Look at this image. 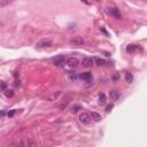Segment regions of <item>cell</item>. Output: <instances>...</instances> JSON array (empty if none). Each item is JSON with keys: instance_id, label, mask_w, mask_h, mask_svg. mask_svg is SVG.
I'll use <instances>...</instances> for the list:
<instances>
[{"instance_id": "6da1fadb", "label": "cell", "mask_w": 147, "mask_h": 147, "mask_svg": "<svg viewBox=\"0 0 147 147\" xmlns=\"http://www.w3.org/2000/svg\"><path fill=\"white\" fill-rule=\"evenodd\" d=\"M49 46H52V42L49 39H43L38 42L36 44V47L37 48H44V47H49Z\"/></svg>"}, {"instance_id": "7a4b0ae2", "label": "cell", "mask_w": 147, "mask_h": 147, "mask_svg": "<svg viewBox=\"0 0 147 147\" xmlns=\"http://www.w3.org/2000/svg\"><path fill=\"white\" fill-rule=\"evenodd\" d=\"M91 116H90V114H87V113H82V114L79 115V121L82 122L83 124H89L90 122H91Z\"/></svg>"}, {"instance_id": "3957f363", "label": "cell", "mask_w": 147, "mask_h": 147, "mask_svg": "<svg viewBox=\"0 0 147 147\" xmlns=\"http://www.w3.org/2000/svg\"><path fill=\"white\" fill-rule=\"evenodd\" d=\"M70 44H73V45H75V46L83 45V44H84V39H83V37H80V36L74 37V38L70 40Z\"/></svg>"}, {"instance_id": "277c9868", "label": "cell", "mask_w": 147, "mask_h": 147, "mask_svg": "<svg viewBox=\"0 0 147 147\" xmlns=\"http://www.w3.org/2000/svg\"><path fill=\"white\" fill-rule=\"evenodd\" d=\"M93 63H94V59H92V58H84L83 61H82V64L86 68L92 67Z\"/></svg>"}, {"instance_id": "5b68a950", "label": "cell", "mask_w": 147, "mask_h": 147, "mask_svg": "<svg viewBox=\"0 0 147 147\" xmlns=\"http://www.w3.org/2000/svg\"><path fill=\"white\" fill-rule=\"evenodd\" d=\"M65 61H67V60H65V58H64V56H62V55L58 56V58H55L54 60H53V62H54L55 65H62V64H64Z\"/></svg>"}, {"instance_id": "8992f818", "label": "cell", "mask_w": 147, "mask_h": 147, "mask_svg": "<svg viewBox=\"0 0 147 147\" xmlns=\"http://www.w3.org/2000/svg\"><path fill=\"white\" fill-rule=\"evenodd\" d=\"M67 64L69 65V67H71V68L77 67L78 65V60L76 58H69V59H67Z\"/></svg>"}, {"instance_id": "52a82bcc", "label": "cell", "mask_w": 147, "mask_h": 147, "mask_svg": "<svg viewBox=\"0 0 147 147\" xmlns=\"http://www.w3.org/2000/svg\"><path fill=\"white\" fill-rule=\"evenodd\" d=\"M90 116H91V118L94 122L101 121V115H100L99 113H97V111H91V113H90Z\"/></svg>"}, {"instance_id": "ba28073f", "label": "cell", "mask_w": 147, "mask_h": 147, "mask_svg": "<svg viewBox=\"0 0 147 147\" xmlns=\"http://www.w3.org/2000/svg\"><path fill=\"white\" fill-rule=\"evenodd\" d=\"M109 14L113 15V16H115L116 18H121V13H120V11L116 8H110L109 9Z\"/></svg>"}, {"instance_id": "9c48e42d", "label": "cell", "mask_w": 147, "mask_h": 147, "mask_svg": "<svg viewBox=\"0 0 147 147\" xmlns=\"http://www.w3.org/2000/svg\"><path fill=\"white\" fill-rule=\"evenodd\" d=\"M109 97H110L111 100H116L118 97H120V92L117 90H113V91L109 92Z\"/></svg>"}, {"instance_id": "30bf717a", "label": "cell", "mask_w": 147, "mask_h": 147, "mask_svg": "<svg viewBox=\"0 0 147 147\" xmlns=\"http://www.w3.org/2000/svg\"><path fill=\"white\" fill-rule=\"evenodd\" d=\"M82 79H84V80H90L92 78V74L91 73H84V74H82L79 76Z\"/></svg>"}, {"instance_id": "8fae6325", "label": "cell", "mask_w": 147, "mask_h": 147, "mask_svg": "<svg viewBox=\"0 0 147 147\" xmlns=\"http://www.w3.org/2000/svg\"><path fill=\"white\" fill-rule=\"evenodd\" d=\"M125 80H126V83H132L133 82V76H132V74H130V73H126L125 74Z\"/></svg>"}, {"instance_id": "7c38bea8", "label": "cell", "mask_w": 147, "mask_h": 147, "mask_svg": "<svg viewBox=\"0 0 147 147\" xmlns=\"http://www.w3.org/2000/svg\"><path fill=\"white\" fill-rule=\"evenodd\" d=\"M137 48H138V46H137V45H133V44H132V45H129V46H128V47H126V51L129 52V53H133Z\"/></svg>"}, {"instance_id": "4fadbf2b", "label": "cell", "mask_w": 147, "mask_h": 147, "mask_svg": "<svg viewBox=\"0 0 147 147\" xmlns=\"http://www.w3.org/2000/svg\"><path fill=\"white\" fill-rule=\"evenodd\" d=\"M94 61L97 62V64H98V65H104V64H106V61L104 60V59L95 58V59H94Z\"/></svg>"}, {"instance_id": "5bb4252c", "label": "cell", "mask_w": 147, "mask_h": 147, "mask_svg": "<svg viewBox=\"0 0 147 147\" xmlns=\"http://www.w3.org/2000/svg\"><path fill=\"white\" fill-rule=\"evenodd\" d=\"M5 95L7 97V98H12V97L14 95V91H13V90H6V91H5Z\"/></svg>"}, {"instance_id": "9a60e30c", "label": "cell", "mask_w": 147, "mask_h": 147, "mask_svg": "<svg viewBox=\"0 0 147 147\" xmlns=\"http://www.w3.org/2000/svg\"><path fill=\"white\" fill-rule=\"evenodd\" d=\"M106 102V97H105V94H100L99 95V104L100 105H104Z\"/></svg>"}, {"instance_id": "2e32d148", "label": "cell", "mask_w": 147, "mask_h": 147, "mask_svg": "<svg viewBox=\"0 0 147 147\" xmlns=\"http://www.w3.org/2000/svg\"><path fill=\"white\" fill-rule=\"evenodd\" d=\"M28 147H38V144L35 140H30L29 143H28Z\"/></svg>"}, {"instance_id": "e0dca14e", "label": "cell", "mask_w": 147, "mask_h": 147, "mask_svg": "<svg viewBox=\"0 0 147 147\" xmlns=\"http://www.w3.org/2000/svg\"><path fill=\"white\" fill-rule=\"evenodd\" d=\"M113 107H114V105H113V104H110V105H108L107 107H106V111H110L111 109H113Z\"/></svg>"}, {"instance_id": "ac0fdd59", "label": "cell", "mask_w": 147, "mask_h": 147, "mask_svg": "<svg viewBox=\"0 0 147 147\" xmlns=\"http://www.w3.org/2000/svg\"><path fill=\"white\" fill-rule=\"evenodd\" d=\"M9 1H5V0H0V7H4L5 5H7Z\"/></svg>"}, {"instance_id": "d6986e66", "label": "cell", "mask_w": 147, "mask_h": 147, "mask_svg": "<svg viewBox=\"0 0 147 147\" xmlns=\"http://www.w3.org/2000/svg\"><path fill=\"white\" fill-rule=\"evenodd\" d=\"M79 109H80V106H75V107H73V113H76Z\"/></svg>"}, {"instance_id": "ffe728a7", "label": "cell", "mask_w": 147, "mask_h": 147, "mask_svg": "<svg viewBox=\"0 0 147 147\" xmlns=\"http://www.w3.org/2000/svg\"><path fill=\"white\" fill-rule=\"evenodd\" d=\"M6 87H7V84H6V83H2V84H1V91H6Z\"/></svg>"}, {"instance_id": "44dd1931", "label": "cell", "mask_w": 147, "mask_h": 147, "mask_svg": "<svg viewBox=\"0 0 147 147\" xmlns=\"http://www.w3.org/2000/svg\"><path fill=\"white\" fill-rule=\"evenodd\" d=\"M14 113H15V110H12V111H9V113H8V116H9V117H12V116H13V115H14Z\"/></svg>"}, {"instance_id": "7402d4cb", "label": "cell", "mask_w": 147, "mask_h": 147, "mask_svg": "<svg viewBox=\"0 0 147 147\" xmlns=\"http://www.w3.org/2000/svg\"><path fill=\"white\" fill-rule=\"evenodd\" d=\"M14 85H15V86H20V82H17V80H15Z\"/></svg>"}]
</instances>
